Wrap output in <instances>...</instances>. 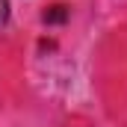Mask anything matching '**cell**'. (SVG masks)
Instances as JSON below:
<instances>
[{"mask_svg":"<svg viewBox=\"0 0 127 127\" xmlns=\"http://www.w3.org/2000/svg\"><path fill=\"white\" fill-rule=\"evenodd\" d=\"M9 18V0H0V24H6Z\"/></svg>","mask_w":127,"mask_h":127,"instance_id":"1","label":"cell"}]
</instances>
